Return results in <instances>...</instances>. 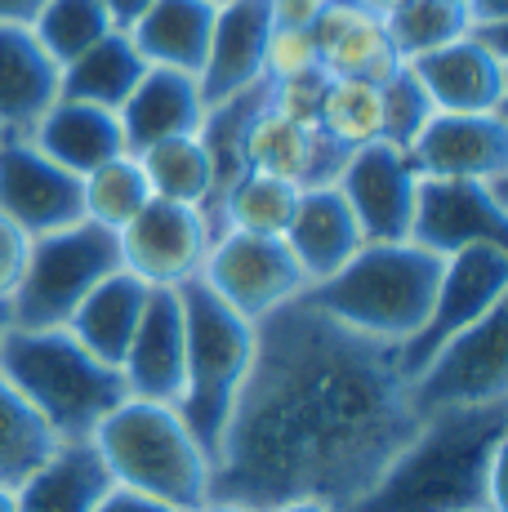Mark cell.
I'll return each instance as SVG.
<instances>
[{
  "label": "cell",
  "mask_w": 508,
  "mask_h": 512,
  "mask_svg": "<svg viewBox=\"0 0 508 512\" xmlns=\"http://www.w3.org/2000/svg\"><path fill=\"white\" fill-rule=\"evenodd\" d=\"M397 352L295 299L254 321V361L214 455L210 499L348 512L415 432Z\"/></svg>",
  "instance_id": "6da1fadb"
},
{
  "label": "cell",
  "mask_w": 508,
  "mask_h": 512,
  "mask_svg": "<svg viewBox=\"0 0 508 512\" xmlns=\"http://www.w3.org/2000/svg\"><path fill=\"white\" fill-rule=\"evenodd\" d=\"M504 455L508 406L428 415L348 512H504Z\"/></svg>",
  "instance_id": "7a4b0ae2"
},
{
  "label": "cell",
  "mask_w": 508,
  "mask_h": 512,
  "mask_svg": "<svg viewBox=\"0 0 508 512\" xmlns=\"http://www.w3.org/2000/svg\"><path fill=\"white\" fill-rule=\"evenodd\" d=\"M437 277H442V259L419 250L415 241H366L335 277L308 285L299 299L361 339L397 352L424 326Z\"/></svg>",
  "instance_id": "3957f363"
},
{
  "label": "cell",
  "mask_w": 508,
  "mask_h": 512,
  "mask_svg": "<svg viewBox=\"0 0 508 512\" xmlns=\"http://www.w3.org/2000/svg\"><path fill=\"white\" fill-rule=\"evenodd\" d=\"M0 374L36 410L58 441H90L94 428L125 401L121 370L76 343L67 326L0 334Z\"/></svg>",
  "instance_id": "277c9868"
},
{
  "label": "cell",
  "mask_w": 508,
  "mask_h": 512,
  "mask_svg": "<svg viewBox=\"0 0 508 512\" xmlns=\"http://www.w3.org/2000/svg\"><path fill=\"white\" fill-rule=\"evenodd\" d=\"M112 486L197 512L210 499L214 464L170 401L125 397L90 437Z\"/></svg>",
  "instance_id": "5b68a950"
},
{
  "label": "cell",
  "mask_w": 508,
  "mask_h": 512,
  "mask_svg": "<svg viewBox=\"0 0 508 512\" xmlns=\"http://www.w3.org/2000/svg\"><path fill=\"white\" fill-rule=\"evenodd\" d=\"M183 303V392L174 410L183 415L188 432L201 441V450L219 455L223 428L237 406V392L254 361V326L228 308L219 294H210L201 281L179 285Z\"/></svg>",
  "instance_id": "8992f818"
},
{
  "label": "cell",
  "mask_w": 508,
  "mask_h": 512,
  "mask_svg": "<svg viewBox=\"0 0 508 512\" xmlns=\"http://www.w3.org/2000/svg\"><path fill=\"white\" fill-rule=\"evenodd\" d=\"M116 268H121L116 232L99 228V223L81 219L63 232L36 236L32 250H27L23 277L9 294V326H67V317L81 308L85 294Z\"/></svg>",
  "instance_id": "52a82bcc"
},
{
  "label": "cell",
  "mask_w": 508,
  "mask_h": 512,
  "mask_svg": "<svg viewBox=\"0 0 508 512\" xmlns=\"http://www.w3.org/2000/svg\"><path fill=\"white\" fill-rule=\"evenodd\" d=\"M406 397L415 419L508 406V303L437 348L406 379Z\"/></svg>",
  "instance_id": "ba28073f"
},
{
  "label": "cell",
  "mask_w": 508,
  "mask_h": 512,
  "mask_svg": "<svg viewBox=\"0 0 508 512\" xmlns=\"http://www.w3.org/2000/svg\"><path fill=\"white\" fill-rule=\"evenodd\" d=\"M504 299H508V245H468V250L442 259V277H437V294L424 326L397 348L402 379H410L455 334L473 330L482 317L504 308Z\"/></svg>",
  "instance_id": "9c48e42d"
},
{
  "label": "cell",
  "mask_w": 508,
  "mask_h": 512,
  "mask_svg": "<svg viewBox=\"0 0 508 512\" xmlns=\"http://www.w3.org/2000/svg\"><path fill=\"white\" fill-rule=\"evenodd\" d=\"M197 281L210 294H219L250 326L272 317L286 303H295L308 290L304 272L295 268L281 236H254V232H232V228L214 232Z\"/></svg>",
  "instance_id": "30bf717a"
},
{
  "label": "cell",
  "mask_w": 508,
  "mask_h": 512,
  "mask_svg": "<svg viewBox=\"0 0 508 512\" xmlns=\"http://www.w3.org/2000/svg\"><path fill=\"white\" fill-rule=\"evenodd\" d=\"M210 241V214L197 210V205L156 201V196L116 232L121 268L143 285H152V290H179V285L197 281L205 254H210Z\"/></svg>",
  "instance_id": "8fae6325"
},
{
  "label": "cell",
  "mask_w": 508,
  "mask_h": 512,
  "mask_svg": "<svg viewBox=\"0 0 508 512\" xmlns=\"http://www.w3.org/2000/svg\"><path fill=\"white\" fill-rule=\"evenodd\" d=\"M433 112H504V23H473L459 41L406 63Z\"/></svg>",
  "instance_id": "7c38bea8"
},
{
  "label": "cell",
  "mask_w": 508,
  "mask_h": 512,
  "mask_svg": "<svg viewBox=\"0 0 508 512\" xmlns=\"http://www.w3.org/2000/svg\"><path fill=\"white\" fill-rule=\"evenodd\" d=\"M406 241H415L437 259H451L468 245H508L504 183L419 179Z\"/></svg>",
  "instance_id": "4fadbf2b"
},
{
  "label": "cell",
  "mask_w": 508,
  "mask_h": 512,
  "mask_svg": "<svg viewBox=\"0 0 508 512\" xmlns=\"http://www.w3.org/2000/svg\"><path fill=\"white\" fill-rule=\"evenodd\" d=\"M419 179H508V121L504 112H433L406 143Z\"/></svg>",
  "instance_id": "5bb4252c"
},
{
  "label": "cell",
  "mask_w": 508,
  "mask_h": 512,
  "mask_svg": "<svg viewBox=\"0 0 508 512\" xmlns=\"http://www.w3.org/2000/svg\"><path fill=\"white\" fill-rule=\"evenodd\" d=\"M0 214L23 236H50L85 219L81 179L36 152L27 134L0 139Z\"/></svg>",
  "instance_id": "9a60e30c"
},
{
  "label": "cell",
  "mask_w": 508,
  "mask_h": 512,
  "mask_svg": "<svg viewBox=\"0 0 508 512\" xmlns=\"http://www.w3.org/2000/svg\"><path fill=\"white\" fill-rule=\"evenodd\" d=\"M415 165L406 147L397 143H370L344 156L335 174V187L344 205L353 210L361 241H406L410 210H415Z\"/></svg>",
  "instance_id": "2e32d148"
},
{
  "label": "cell",
  "mask_w": 508,
  "mask_h": 512,
  "mask_svg": "<svg viewBox=\"0 0 508 512\" xmlns=\"http://www.w3.org/2000/svg\"><path fill=\"white\" fill-rule=\"evenodd\" d=\"M344 156L348 152H339V147L321 134L317 121L286 116L272 103H263L259 112H254L246 139H241V165H246V170L272 174V179H281L290 187L335 183Z\"/></svg>",
  "instance_id": "e0dca14e"
},
{
  "label": "cell",
  "mask_w": 508,
  "mask_h": 512,
  "mask_svg": "<svg viewBox=\"0 0 508 512\" xmlns=\"http://www.w3.org/2000/svg\"><path fill=\"white\" fill-rule=\"evenodd\" d=\"M272 32V14L268 0H228L214 14V32L210 49L201 63V98L205 107L228 103V98L263 85V45Z\"/></svg>",
  "instance_id": "ac0fdd59"
},
{
  "label": "cell",
  "mask_w": 508,
  "mask_h": 512,
  "mask_svg": "<svg viewBox=\"0 0 508 512\" xmlns=\"http://www.w3.org/2000/svg\"><path fill=\"white\" fill-rule=\"evenodd\" d=\"M125 397L179 401L183 392V303L179 290H148L143 317L121 357Z\"/></svg>",
  "instance_id": "d6986e66"
},
{
  "label": "cell",
  "mask_w": 508,
  "mask_h": 512,
  "mask_svg": "<svg viewBox=\"0 0 508 512\" xmlns=\"http://www.w3.org/2000/svg\"><path fill=\"white\" fill-rule=\"evenodd\" d=\"M317 41V63L326 81H375L384 85L388 76L402 72V58L393 54L388 27L379 14H370L357 0H335L326 14L312 23Z\"/></svg>",
  "instance_id": "ffe728a7"
},
{
  "label": "cell",
  "mask_w": 508,
  "mask_h": 512,
  "mask_svg": "<svg viewBox=\"0 0 508 512\" xmlns=\"http://www.w3.org/2000/svg\"><path fill=\"white\" fill-rule=\"evenodd\" d=\"M286 250L295 259V268L304 272V285H317L326 277H335L348 259L361 250V228L353 219V210L344 205L335 183H317V187H299L295 214L286 228Z\"/></svg>",
  "instance_id": "44dd1931"
},
{
  "label": "cell",
  "mask_w": 508,
  "mask_h": 512,
  "mask_svg": "<svg viewBox=\"0 0 508 512\" xmlns=\"http://www.w3.org/2000/svg\"><path fill=\"white\" fill-rule=\"evenodd\" d=\"M125 134L130 156L148 152V147L165 139H183V134H201L205 121V98L197 76L188 72H165V67H148L125 107L116 112Z\"/></svg>",
  "instance_id": "7402d4cb"
},
{
  "label": "cell",
  "mask_w": 508,
  "mask_h": 512,
  "mask_svg": "<svg viewBox=\"0 0 508 512\" xmlns=\"http://www.w3.org/2000/svg\"><path fill=\"white\" fill-rule=\"evenodd\" d=\"M27 139H32L36 152H45L54 165H63L76 179H85L90 170L116 161V156H130L116 112L94 103H76V98H58Z\"/></svg>",
  "instance_id": "603a6c76"
},
{
  "label": "cell",
  "mask_w": 508,
  "mask_h": 512,
  "mask_svg": "<svg viewBox=\"0 0 508 512\" xmlns=\"http://www.w3.org/2000/svg\"><path fill=\"white\" fill-rule=\"evenodd\" d=\"M58 103V67L36 45L32 27L0 23V139L32 134Z\"/></svg>",
  "instance_id": "cb8c5ba5"
},
{
  "label": "cell",
  "mask_w": 508,
  "mask_h": 512,
  "mask_svg": "<svg viewBox=\"0 0 508 512\" xmlns=\"http://www.w3.org/2000/svg\"><path fill=\"white\" fill-rule=\"evenodd\" d=\"M214 14H219V5H210V0H152V9L125 36L134 41L148 67L201 76Z\"/></svg>",
  "instance_id": "d4e9b609"
},
{
  "label": "cell",
  "mask_w": 508,
  "mask_h": 512,
  "mask_svg": "<svg viewBox=\"0 0 508 512\" xmlns=\"http://www.w3.org/2000/svg\"><path fill=\"white\" fill-rule=\"evenodd\" d=\"M107 490H112V477L90 441H63L14 490V512H94Z\"/></svg>",
  "instance_id": "484cf974"
},
{
  "label": "cell",
  "mask_w": 508,
  "mask_h": 512,
  "mask_svg": "<svg viewBox=\"0 0 508 512\" xmlns=\"http://www.w3.org/2000/svg\"><path fill=\"white\" fill-rule=\"evenodd\" d=\"M148 290L152 285L130 277L125 268L107 272V277L81 299V308L67 317V330L76 334V343H81L85 352H94L99 361L121 370V357H125V348H130L134 326H139V317H143Z\"/></svg>",
  "instance_id": "4316f807"
},
{
  "label": "cell",
  "mask_w": 508,
  "mask_h": 512,
  "mask_svg": "<svg viewBox=\"0 0 508 512\" xmlns=\"http://www.w3.org/2000/svg\"><path fill=\"white\" fill-rule=\"evenodd\" d=\"M148 63L134 49L125 32H107L99 45H90L81 58L58 67V98H76V103H94L107 112H121L134 85L143 81Z\"/></svg>",
  "instance_id": "83f0119b"
},
{
  "label": "cell",
  "mask_w": 508,
  "mask_h": 512,
  "mask_svg": "<svg viewBox=\"0 0 508 512\" xmlns=\"http://www.w3.org/2000/svg\"><path fill=\"white\" fill-rule=\"evenodd\" d=\"M148 179V192L156 201L174 205H197L210 210L214 192H219V170H214L210 147L201 143V134H183V139H165L134 156Z\"/></svg>",
  "instance_id": "f1b7e54d"
},
{
  "label": "cell",
  "mask_w": 508,
  "mask_h": 512,
  "mask_svg": "<svg viewBox=\"0 0 508 512\" xmlns=\"http://www.w3.org/2000/svg\"><path fill=\"white\" fill-rule=\"evenodd\" d=\"M295 201H299V187L259 170H241L214 196V205L205 214H210L214 232L232 228V232H254V236H286Z\"/></svg>",
  "instance_id": "f546056e"
},
{
  "label": "cell",
  "mask_w": 508,
  "mask_h": 512,
  "mask_svg": "<svg viewBox=\"0 0 508 512\" xmlns=\"http://www.w3.org/2000/svg\"><path fill=\"white\" fill-rule=\"evenodd\" d=\"M317 125L339 152L388 143V107L375 81H326L317 103Z\"/></svg>",
  "instance_id": "4dcf8cb0"
},
{
  "label": "cell",
  "mask_w": 508,
  "mask_h": 512,
  "mask_svg": "<svg viewBox=\"0 0 508 512\" xmlns=\"http://www.w3.org/2000/svg\"><path fill=\"white\" fill-rule=\"evenodd\" d=\"M63 441L50 432V423L36 415L14 383L0 374V486L18 490Z\"/></svg>",
  "instance_id": "1f68e13d"
},
{
  "label": "cell",
  "mask_w": 508,
  "mask_h": 512,
  "mask_svg": "<svg viewBox=\"0 0 508 512\" xmlns=\"http://www.w3.org/2000/svg\"><path fill=\"white\" fill-rule=\"evenodd\" d=\"M27 27H32L36 45L50 54L54 67H67L90 45H99L107 32H116L103 0H41V9Z\"/></svg>",
  "instance_id": "d6a6232c"
},
{
  "label": "cell",
  "mask_w": 508,
  "mask_h": 512,
  "mask_svg": "<svg viewBox=\"0 0 508 512\" xmlns=\"http://www.w3.org/2000/svg\"><path fill=\"white\" fill-rule=\"evenodd\" d=\"M384 27L388 41H393V54L402 63H415V58L459 41L473 27V14L451 5V0H402L397 9L384 14Z\"/></svg>",
  "instance_id": "836d02e7"
},
{
  "label": "cell",
  "mask_w": 508,
  "mask_h": 512,
  "mask_svg": "<svg viewBox=\"0 0 508 512\" xmlns=\"http://www.w3.org/2000/svg\"><path fill=\"white\" fill-rule=\"evenodd\" d=\"M152 201L148 179H143L134 156H116L81 179V210L85 223H99L107 232H121L143 205Z\"/></svg>",
  "instance_id": "e575fe53"
},
{
  "label": "cell",
  "mask_w": 508,
  "mask_h": 512,
  "mask_svg": "<svg viewBox=\"0 0 508 512\" xmlns=\"http://www.w3.org/2000/svg\"><path fill=\"white\" fill-rule=\"evenodd\" d=\"M317 41L312 27H277L272 23L268 45H263V81L281 85V81H299V76H317Z\"/></svg>",
  "instance_id": "d590c367"
},
{
  "label": "cell",
  "mask_w": 508,
  "mask_h": 512,
  "mask_svg": "<svg viewBox=\"0 0 508 512\" xmlns=\"http://www.w3.org/2000/svg\"><path fill=\"white\" fill-rule=\"evenodd\" d=\"M379 90H384V107H388V143L406 147L419 134V125L433 116V103H428L424 90L415 85V76H410L406 63H402V72L388 76Z\"/></svg>",
  "instance_id": "8d00e7d4"
},
{
  "label": "cell",
  "mask_w": 508,
  "mask_h": 512,
  "mask_svg": "<svg viewBox=\"0 0 508 512\" xmlns=\"http://www.w3.org/2000/svg\"><path fill=\"white\" fill-rule=\"evenodd\" d=\"M27 250H32V236H23L5 214H0V303H9L18 277H23Z\"/></svg>",
  "instance_id": "74e56055"
},
{
  "label": "cell",
  "mask_w": 508,
  "mask_h": 512,
  "mask_svg": "<svg viewBox=\"0 0 508 512\" xmlns=\"http://www.w3.org/2000/svg\"><path fill=\"white\" fill-rule=\"evenodd\" d=\"M326 5L335 0H268V14L277 27H312L326 14Z\"/></svg>",
  "instance_id": "f35d334b"
},
{
  "label": "cell",
  "mask_w": 508,
  "mask_h": 512,
  "mask_svg": "<svg viewBox=\"0 0 508 512\" xmlns=\"http://www.w3.org/2000/svg\"><path fill=\"white\" fill-rule=\"evenodd\" d=\"M94 512H188V508H174V504H161V499H148V495H134V490L112 486L99 499V508Z\"/></svg>",
  "instance_id": "ab89813d"
},
{
  "label": "cell",
  "mask_w": 508,
  "mask_h": 512,
  "mask_svg": "<svg viewBox=\"0 0 508 512\" xmlns=\"http://www.w3.org/2000/svg\"><path fill=\"white\" fill-rule=\"evenodd\" d=\"M103 9H107L116 32H130V27L152 9V0H103Z\"/></svg>",
  "instance_id": "60d3db41"
},
{
  "label": "cell",
  "mask_w": 508,
  "mask_h": 512,
  "mask_svg": "<svg viewBox=\"0 0 508 512\" xmlns=\"http://www.w3.org/2000/svg\"><path fill=\"white\" fill-rule=\"evenodd\" d=\"M451 5L468 9L473 23H504V0H451Z\"/></svg>",
  "instance_id": "b9f144b4"
},
{
  "label": "cell",
  "mask_w": 508,
  "mask_h": 512,
  "mask_svg": "<svg viewBox=\"0 0 508 512\" xmlns=\"http://www.w3.org/2000/svg\"><path fill=\"white\" fill-rule=\"evenodd\" d=\"M36 9H41V0H0V23L27 27L36 18Z\"/></svg>",
  "instance_id": "7bdbcfd3"
},
{
  "label": "cell",
  "mask_w": 508,
  "mask_h": 512,
  "mask_svg": "<svg viewBox=\"0 0 508 512\" xmlns=\"http://www.w3.org/2000/svg\"><path fill=\"white\" fill-rule=\"evenodd\" d=\"M263 512H335V508L317 504V499H290V504H277V508H263Z\"/></svg>",
  "instance_id": "ee69618b"
},
{
  "label": "cell",
  "mask_w": 508,
  "mask_h": 512,
  "mask_svg": "<svg viewBox=\"0 0 508 512\" xmlns=\"http://www.w3.org/2000/svg\"><path fill=\"white\" fill-rule=\"evenodd\" d=\"M197 512H259V508H246V504H232V499H205Z\"/></svg>",
  "instance_id": "f6af8a7d"
},
{
  "label": "cell",
  "mask_w": 508,
  "mask_h": 512,
  "mask_svg": "<svg viewBox=\"0 0 508 512\" xmlns=\"http://www.w3.org/2000/svg\"><path fill=\"white\" fill-rule=\"evenodd\" d=\"M357 5H366L370 14H379V18H384L388 9H397V5H402V0H357Z\"/></svg>",
  "instance_id": "bcb514c9"
},
{
  "label": "cell",
  "mask_w": 508,
  "mask_h": 512,
  "mask_svg": "<svg viewBox=\"0 0 508 512\" xmlns=\"http://www.w3.org/2000/svg\"><path fill=\"white\" fill-rule=\"evenodd\" d=\"M0 512H14V490L0 486Z\"/></svg>",
  "instance_id": "7dc6e473"
},
{
  "label": "cell",
  "mask_w": 508,
  "mask_h": 512,
  "mask_svg": "<svg viewBox=\"0 0 508 512\" xmlns=\"http://www.w3.org/2000/svg\"><path fill=\"white\" fill-rule=\"evenodd\" d=\"M9 330V303H0V334Z\"/></svg>",
  "instance_id": "c3c4849f"
},
{
  "label": "cell",
  "mask_w": 508,
  "mask_h": 512,
  "mask_svg": "<svg viewBox=\"0 0 508 512\" xmlns=\"http://www.w3.org/2000/svg\"><path fill=\"white\" fill-rule=\"evenodd\" d=\"M468 512H491V508H468Z\"/></svg>",
  "instance_id": "681fc988"
},
{
  "label": "cell",
  "mask_w": 508,
  "mask_h": 512,
  "mask_svg": "<svg viewBox=\"0 0 508 512\" xmlns=\"http://www.w3.org/2000/svg\"><path fill=\"white\" fill-rule=\"evenodd\" d=\"M210 5H228V0H210Z\"/></svg>",
  "instance_id": "f907efd6"
}]
</instances>
